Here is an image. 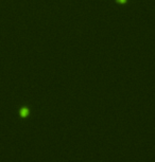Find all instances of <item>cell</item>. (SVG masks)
Segmentation results:
<instances>
[{"label": "cell", "instance_id": "obj_1", "mask_svg": "<svg viewBox=\"0 0 155 162\" xmlns=\"http://www.w3.org/2000/svg\"><path fill=\"white\" fill-rule=\"evenodd\" d=\"M28 113H29V110L27 109V108H22L20 110V116L21 117H27L28 116Z\"/></svg>", "mask_w": 155, "mask_h": 162}]
</instances>
